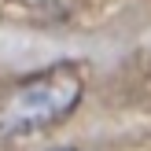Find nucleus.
<instances>
[{"label": "nucleus", "mask_w": 151, "mask_h": 151, "mask_svg": "<svg viewBox=\"0 0 151 151\" xmlns=\"http://www.w3.org/2000/svg\"><path fill=\"white\" fill-rule=\"evenodd\" d=\"M85 96V74L78 63H52L15 81L0 100V144L44 133L66 122Z\"/></svg>", "instance_id": "nucleus-1"}, {"label": "nucleus", "mask_w": 151, "mask_h": 151, "mask_svg": "<svg viewBox=\"0 0 151 151\" xmlns=\"http://www.w3.org/2000/svg\"><path fill=\"white\" fill-rule=\"evenodd\" d=\"M66 151H74V147H66Z\"/></svg>", "instance_id": "nucleus-2"}]
</instances>
